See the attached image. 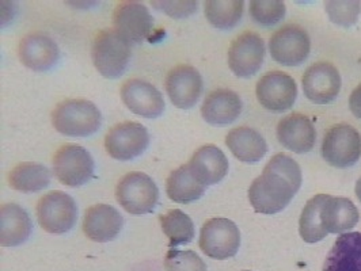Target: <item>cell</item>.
<instances>
[{
	"label": "cell",
	"mask_w": 361,
	"mask_h": 271,
	"mask_svg": "<svg viewBox=\"0 0 361 271\" xmlns=\"http://www.w3.org/2000/svg\"><path fill=\"white\" fill-rule=\"evenodd\" d=\"M310 51L311 41L307 32L293 23L279 29L269 41L271 58L287 67L302 65L307 60Z\"/></svg>",
	"instance_id": "obj_9"
},
{
	"label": "cell",
	"mask_w": 361,
	"mask_h": 271,
	"mask_svg": "<svg viewBox=\"0 0 361 271\" xmlns=\"http://www.w3.org/2000/svg\"><path fill=\"white\" fill-rule=\"evenodd\" d=\"M151 4L170 15L171 18H186L196 13L199 3L195 0H177V1H151Z\"/></svg>",
	"instance_id": "obj_34"
},
{
	"label": "cell",
	"mask_w": 361,
	"mask_h": 271,
	"mask_svg": "<svg viewBox=\"0 0 361 271\" xmlns=\"http://www.w3.org/2000/svg\"><path fill=\"white\" fill-rule=\"evenodd\" d=\"M164 86L173 105L188 110L199 102L202 92V77L195 67L180 64L169 71Z\"/></svg>",
	"instance_id": "obj_15"
},
{
	"label": "cell",
	"mask_w": 361,
	"mask_h": 271,
	"mask_svg": "<svg viewBox=\"0 0 361 271\" xmlns=\"http://www.w3.org/2000/svg\"><path fill=\"white\" fill-rule=\"evenodd\" d=\"M322 271H361V232L340 236L327 253Z\"/></svg>",
	"instance_id": "obj_24"
},
{
	"label": "cell",
	"mask_w": 361,
	"mask_h": 271,
	"mask_svg": "<svg viewBox=\"0 0 361 271\" xmlns=\"http://www.w3.org/2000/svg\"><path fill=\"white\" fill-rule=\"evenodd\" d=\"M250 17L262 26H273L287 14V6L281 0H252L249 3Z\"/></svg>",
	"instance_id": "obj_32"
},
{
	"label": "cell",
	"mask_w": 361,
	"mask_h": 271,
	"mask_svg": "<svg viewBox=\"0 0 361 271\" xmlns=\"http://www.w3.org/2000/svg\"><path fill=\"white\" fill-rule=\"evenodd\" d=\"M36 212L39 227L54 235L71 231L78 218V208L73 197L60 190L49 191L38 199Z\"/></svg>",
	"instance_id": "obj_5"
},
{
	"label": "cell",
	"mask_w": 361,
	"mask_h": 271,
	"mask_svg": "<svg viewBox=\"0 0 361 271\" xmlns=\"http://www.w3.org/2000/svg\"><path fill=\"white\" fill-rule=\"evenodd\" d=\"M121 99L132 113L145 117L157 118L164 111V99L161 91L143 79H128L121 86Z\"/></svg>",
	"instance_id": "obj_16"
},
{
	"label": "cell",
	"mask_w": 361,
	"mask_h": 271,
	"mask_svg": "<svg viewBox=\"0 0 361 271\" xmlns=\"http://www.w3.org/2000/svg\"><path fill=\"white\" fill-rule=\"evenodd\" d=\"M149 144V134L145 125L126 121L111 127L105 137V149L109 156L129 162L140 156Z\"/></svg>",
	"instance_id": "obj_11"
},
{
	"label": "cell",
	"mask_w": 361,
	"mask_h": 271,
	"mask_svg": "<svg viewBox=\"0 0 361 271\" xmlns=\"http://www.w3.org/2000/svg\"><path fill=\"white\" fill-rule=\"evenodd\" d=\"M242 108V99L236 92L228 89H217L209 92L205 98L201 115L211 125L224 127L239 118Z\"/></svg>",
	"instance_id": "obj_20"
},
{
	"label": "cell",
	"mask_w": 361,
	"mask_h": 271,
	"mask_svg": "<svg viewBox=\"0 0 361 271\" xmlns=\"http://www.w3.org/2000/svg\"><path fill=\"white\" fill-rule=\"evenodd\" d=\"M54 129L66 136L87 137L94 134L102 122L99 108L87 99H66L52 111Z\"/></svg>",
	"instance_id": "obj_3"
},
{
	"label": "cell",
	"mask_w": 361,
	"mask_h": 271,
	"mask_svg": "<svg viewBox=\"0 0 361 271\" xmlns=\"http://www.w3.org/2000/svg\"><path fill=\"white\" fill-rule=\"evenodd\" d=\"M10 186L20 193H36L51 183L49 170L39 163H19L8 172Z\"/></svg>",
	"instance_id": "obj_27"
},
{
	"label": "cell",
	"mask_w": 361,
	"mask_h": 271,
	"mask_svg": "<svg viewBox=\"0 0 361 271\" xmlns=\"http://www.w3.org/2000/svg\"><path fill=\"white\" fill-rule=\"evenodd\" d=\"M349 108L355 117L361 120V84L352 91L349 96Z\"/></svg>",
	"instance_id": "obj_35"
},
{
	"label": "cell",
	"mask_w": 361,
	"mask_h": 271,
	"mask_svg": "<svg viewBox=\"0 0 361 271\" xmlns=\"http://www.w3.org/2000/svg\"><path fill=\"white\" fill-rule=\"evenodd\" d=\"M245 271H250V270H245Z\"/></svg>",
	"instance_id": "obj_37"
},
{
	"label": "cell",
	"mask_w": 361,
	"mask_h": 271,
	"mask_svg": "<svg viewBox=\"0 0 361 271\" xmlns=\"http://www.w3.org/2000/svg\"><path fill=\"white\" fill-rule=\"evenodd\" d=\"M265 42L253 32H245L235 38L228 49V67L238 77H252L265 61Z\"/></svg>",
	"instance_id": "obj_12"
},
{
	"label": "cell",
	"mask_w": 361,
	"mask_h": 271,
	"mask_svg": "<svg viewBox=\"0 0 361 271\" xmlns=\"http://www.w3.org/2000/svg\"><path fill=\"white\" fill-rule=\"evenodd\" d=\"M243 0H207L204 3V13L208 22L220 30L235 27L243 17Z\"/></svg>",
	"instance_id": "obj_29"
},
{
	"label": "cell",
	"mask_w": 361,
	"mask_h": 271,
	"mask_svg": "<svg viewBox=\"0 0 361 271\" xmlns=\"http://www.w3.org/2000/svg\"><path fill=\"white\" fill-rule=\"evenodd\" d=\"M330 197L329 194H317L307 201L299 220V234L306 243H318L329 234L322 224L321 213L326 201Z\"/></svg>",
	"instance_id": "obj_28"
},
{
	"label": "cell",
	"mask_w": 361,
	"mask_h": 271,
	"mask_svg": "<svg viewBox=\"0 0 361 271\" xmlns=\"http://www.w3.org/2000/svg\"><path fill=\"white\" fill-rule=\"evenodd\" d=\"M277 140L289 151L303 155L310 152L317 141V130L307 115L292 113L277 125Z\"/></svg>",
	"instance_id": "obj_18"
},
{
	"label": "cell",
	"mask_w": 361,
	"mask_h": 271,
	"mask_svg": "<svg viewBox=\"0 0 361 271\" xmlns=\"http://www.w3.org/2000/svg\"><path fill=\"white\" fill-rule=\"evenodd\" d=\"M54 172L60 183L68 187H79L90 181L94 174V160L83 146L66 144L54 156Z\"/></svg>",
	"instance_id": "obj_8"
},
{
	"label": "cell",
	"mask_w": 361,
	"mask_h": 271,
	"mask_svg": "<svg viewBox=\"0 0 361 271\" xmlns=\"http://www.w3.org/2000/svg\"><path fill=\"white\" fill-rule=\"evenodd\" d=\"M163 234L169 239L170 247L188 244L195 239V224L180 209H171L159 216Z\"/></svg>",
	"instance_id": "obj_30"
},
{
	"label": "cell",
	"mask_w": 361,
	"mask_h": 271,
	"mask_svg": "<svg viewBox=\"0 0 361 271\" xmlns=\"http://www.w3.org/2000/svg\"><path fill=\"white\" fill-rule=\"evenodd\" d=\"M33 224L27 212L17 203H4L0 209V244L17 247L32 235Z\"/></svg>",
	"instance_id": "obj_22"
},
{
	"label": "cell",
	"mask_w": 361,
	"mask_h": 271,
	"mask_svg": "<svg viewBox=\"0 0 361 271\" xmlns=\"http://www.w3.org/2000/svg\"><path fill=\"white\" fill-rule=\"evenodd\" d=\"M302 186L300 165L284 153H277L249 189V201L261 215H276L288 206Z\"/></svg>",
	"instance_id": "obj_1"
},
{
	"label": "cell",
	"mask_w": 361,
	"mask_h": 271,
	"mask_svg": "<svg viewBox=\"0 0 361 271\" xmlns=\"http://www.w3.org/2000/svg\"><path fill=\"white\" fill-rule=\"evenodd\" d=\"M166 271H208L205 262L190 250H169L164 256Z\"/></svg>",
	"instance_id": "obj_33"
},
{
	"label": "cell",
	"mask_w": 361,
	"mask_h": 271,
	"mask_svg": "<svg viewBox=\"0 0 361 271\" xmlns=\"http://www.w3.org/2000/svg\"><path fill=\"white\" fill-rule=\"evenodd\" d=\"M355 193H356V197L361 202V178L359 181L356 182V187H355Z\"/></svg>",
	"instance_id": "obj_36"
},
{
	"label": "cell",
	"mask_w": 361,
	"mask_h": 271,
	"mask_svg": "<svg viewBox=\"0 0 361 271\" xmlns=\"http://www.w3.org/2000/svg\"><path fill=\"white\" fill-rule=\"evenodd\" d=\"M226 145L238 160L247 164L258 163L268 152L267 140L252 127H235L226 136Z\"/></svg>",
	"instance_id": "obj_23"
},
{
	"label": "cell",
	"mask_w": 361,
	"mask_h": 271,
	"mask_svg": "<svg viewBox=\"0 0 361 271\" xmlns=\"http://www.w3.org/2000/svg\"><path fill=\"white\" fill-rule=\"evenodd\" d=\"M117 202L130 215L151 213L159 201V189L147 174L133 171L126 174L116 186Z\"/></svg>",
	"instance_id": "obj_4"
},
{
	"label": "cell",
	"mask_w": 361,
	"mask_h": 271,
	"mask_svg": "<svg viewBox=\"0 0 361 271\" xmlns=\"http://www.w3.org/2000/svg\"><path fill=\"white\" fill-rule=\"evenodd\" d=\"M207 187L196 178L188 163L171 171L166 179L167 197L177 203H190L201 198Z\"/></svg>",
	"instance_id": "obj_26"
},
{
	"label": "cell",
	"mask_w": 361,
	"mask_h": 271,
	"mask_svg": "<svg viewBox=\"0 0 361 271\" xmlns=\"http://www.w3.org/2000/svg\"><path fill=\"white\" fill-rule=\"evenodd\" d=\"M329 19L341 27H352L360 17L361 3L359 0H329L325 1Z\"/></svg>",
	"instance_id": "obj_31"
},
{
	"label": "cell",
	"mask_w": 361,
	"mask_h": 271,
	"mask_svg": "<svg viewBox=\"0 0 361 271\" xmlns=\"http://www.w3.org/2000/svg\"><path fill=\"white\" fill-rule=\"evenodd\" d=\"M188 165L205 187L223 181L230 167L224 152L212 144L202 145L199 148Z\"/></svg>",
	"instance_id": "obj_21"
},
{
	"label": "cell",
	"mask_w": 361,
	"mask_h": 271,
	"mask_svg": "<svg viewBox=\"0 0 361 271\" xmlns=\"http://www.w3.org/2000/svg\"><path fill=\"white\" fill-rule=\"evenodd\" d=\"M302 84L308 101L315 105H329L340 95L343 80L333 64L322 61L308 67L303 73Z\"/></svg>",
	"instance_id": "obj_13"
},
{
	"label": "cell",
	"mask_w": 361,
	"mask_h": 271,
	"mask_svg": "<svg viewBox=\"0 0 361 271\" xmlns=\"http://www.w3.org/2000/svg\"><path fill=\"white\" fill-rule=\"evenodd\" d=\"M199 246L200 250L212 259L224 260L233 258L240 247L239 228L228 218H211L201 228Z\"/></svg>",
	"instance_id": "obj_6"
},
{
	"label": "cell",
	"mask_w": 361,
	"mask_h": 271,
	"mask_svg": "<svg viewBox=\"0 0 361 271\" xmlns=\"http://www.w3.org/2000/svg\"><path fill=\"white\" fill-rule=\"evenodd\" d=\"M322 224L329 234L343 235L359 222V210L350 199L330 197L322 208Z\"/></svg>",
	"instance_id": "obj_25"
},
{
	"label": "cell",
	"mask_w": 361,
	"mask_h": 271,
	"mask_svg": "<svg viewBox=\"0 0 361 271\" xmlns=\"http://www.w3.org/2000/svg\"><path fill=\"white\" fill-rule=\"evenodd\" d=\"M322 156L336 168L355 165L361 158L360 133L348 124H338L326 132Z\"/></svg>",
	"instance_id": "obj_7"
},
{
	"label": "cell",
	"mask_w": 361,
	"mask_h": 271,
	"mask_svg": "<svg viewBox=\"0 0 361 271\" xmlns=\"http://www.w3.org/2000/svg\"><path fill=\"white\" fill-rule=\"evenodd\" d=\"M130 56L132 44L116 29H104L92 39V64L106 79H117L126 73Z\"/></svg>",
	"instance_id": "obj_2"
},
{
	"label": "cell",
	"mask_w": 361,
	"mask_h": 271,
	"mask_svg": "<svg viewBox=\"0 0 361 271\" xmlns=\"http://www.w3.org/2000/svg\"><path fill=\"white\" fill-rule=\"evenodd\" d=\"M124 218L120 212L106 203H97L86 209L83 232L92 241L108 243L121 232Z\"/></svg>",
	"instance_id": "obj_19"
},
{
	"label": "cell",
	"mask_w": 361,
	"mask_h": 271,
	"mask_svg": "<svg viewBox=\"0 0 361 271\" xmlns=\"http://www.w3.org/2000/svg\"><path fill=\"white\" fill-rule=\"evenodd\" d=\"M259 105L268 111L284 113L296 102L298 86L295 79L283 71L267 73L255 86Z\"/></svg>",
	"instance_id": "obj_10"
},
{
	"label": "cell",
	"mask_w": 361,
	"mask_h": 271,
	"mask_svg": "<svg viewBox=\"0 0 361 271\" xmlns=\"http://www.w3.org/2000/svg\"><path fill=\"white\" fill-rule=\"evenodd\" d=\"M114 29L132 44H140L154 29V18L145 4L137 1H121L113 13Z\"/></svg>",
	"instance_id": "obj_14"
},
{
	"label": "cell",
	"mask_w": 361,
	"mask_h": 271,
	"mask_svg": "<svg viewBox=\"0 0 361 271\" xmlns=\"http://www.w3.org/2000/svg\"><path fill=\"white\" fill-rule=\"evenodd\" d=\"M18 56L25 67L44 73L57 63L60 49L51 37L44 33H29L19 42Z\"/></svg>",
	"instance_id": "obj_17"
}]
</instances>
